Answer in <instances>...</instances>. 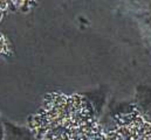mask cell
<instances>
[{"instance_id":"obj_5","label":"cell","mask_w":151,"mask_h":140,"mask_svg":"<svg viewBox=\"0 0 151 140\" xmlns=\"http://www.w3.org/2000/svg\"><path fill=\"white\" fill-rule=\"evenodd\" d=\"M123 2L137 18L151 14V0H123Z\"/></svg>"},{"instance_id":"obj_8","label":"cell","mask_w":151,"mask_h":140,"mask_svg":"<svg viewBox=\"0 0 151 140\" xmlns=\"http://www.w3.org/2000/svg\"><path fill=\"white\" fill-rule=\"evenodd\" d=\"M4 137V118L0 116V140H2Z\"/></svg>"},{"instance_id":"obj_4","label":"cell","mask_w":151,"mask_h":140,"mask_svg":"<svg viewBox=\"0 0 151 140\" xmlns=\"http://www.w3.org/2000/svg\"><path fill=\"white\" fill-rule=\"evenodd\" d=\"M2 140H40L27 125H18L4 119Z\"/></svg>"},{"instance_id":"obj_7","label":"cell","mask_w":151,"mask_h":140,"mask_svg":"<svg viewBox=\"0 0 151 140\" xmlns=\"http://www.w3.org/2000/svg\"><path fill=\"white\" fill-rule=\"evenodd\" d=\"M8 1L12 4L14 9H21V11H29L38 2V0H8Z\"/></svg>"},{"instance_id":"obj_3","label":"cell","mask_w":151,"mask_h":140,"mask_svg":"<svg viewBox=\"0 0 151 140\" xmlns=\"http://www.w3.org/2000/svg\"><path fill=\"white\" fill-rule=\"evenodd\" d=\"M132 105L151 126V86L145 84H138L135 88Z\"/></svg>"},{"instance_id":"obj_1","label":"cell","mask_w":151,"mask_h":140,"mask_svg":"<svg viewBox=\"0 0 151 140\" xmlns=\"http://www.w3.org/2000/svg\"><path fill=\"white\" fill-rule=\"evenodd\" d=\"M27 126L40 140H108L100 116L81 92H48Z\"/></svg>"},{"instance_id":"obj_6","label":"cell","mask_w":151,"mask_h":140,"mask_svg":"<svg viewBox=\"0 0 151 140\" xmlns=\"http://www.w3.org/2000/svg\"><path fill=\"white\" fill-rule=\"evenodd\" d=\"M138 27L144 42L151 49V14L138 16Z\"/></svg>"},{"instance_id":"obj_2","label":"cell","mask_w":151,"mask_h":140,"mask_svg":"<svg viewBox=\"0 0 151 140\" xmlns=\"http://www.w3.org/2000/svg\"><path fill=\"white\" fill-rule=\"evenodd\" d=\"M106 129L108 140H151V126L132 104L115 113Z\"/></svg>"}]
</instances>
